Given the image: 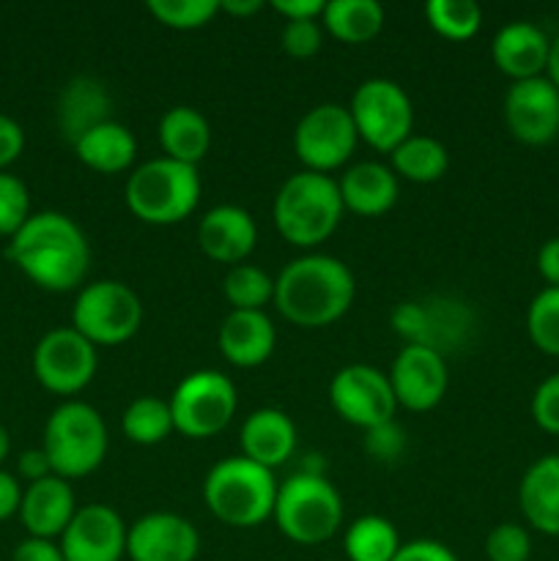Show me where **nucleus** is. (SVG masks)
I'll return each mask as SVG.
<instances>
[{"label":"nucleus","mask_w":559,"mask_h":561,"mask_svg":"<svg viewBox=\"0 0 559 561\" xmlns=\"http://www.w3.org/2000/svg\"><path fill=\"white\" fill-rule=\"evenodd\" d=\"M9 261L33 285L53 294L80 288L91 266V247L71 217L60 211L31 214L9 241Z\"/></svg>","instance_id":"obj_1"},{"label":"nucleus","mask_w":559,"mask_h":561,"mask_svg":"<svg viewBox=\"0 0 559 561\" xmlns=\"http://www.w3.org/2000/svg\"><path fill=\"white\" fill-rule=\"evenodd\" d=\"M354 294V274L343 261L332 255H301L277 274L272 305L294 327L323 329L351 310Z\"/></svg>","instance_id":"obj_2"},{"label":"nucleus","mask_w":559,"mask_h":561,"mask_svg":"<svg viewBox=\"0 0 559 561\" xmlns=\"http://www.w3.org/2000/svg\"><path fill=\"white\" fill-rule=\"evenodd\" d=\"M277 488L274 471L236 455L208 469L203 480V504L230 529H255L272 518Z\"/></svg>","instance_id":"obj_3"},{"label":"nucleus","mask_w":559,"mask_h":561,"mask_svg":"<svg viewBox=\"0 0 559 561\" xmlns=\"http://www.w3.org/2000/svg\"><path fill=\"white\" fill-rule=\"evenodd\" d=\"M343 201H340L338 181L329 175L301 173L290 175L274 195L272 219L277 233L290 247L312 250L323 244L338 230L343 219Z\"/></svg>","instance_id":"obj_4"},{"label":"nucleus","mask_w":559,"mask_h":561,"mask_svg":"<svg viewBox=\"0 0 559 561\" xmlns=\"http://www.w3.org/2000/svg\"><path fill=\"white\" fill-rule=\"evenodd\" d=\"M272 520L280 535L296 546H323L343 526V499L327 474L296 471L280 482Z\"/></svg>","instance_id":"obj_5"},{"label":"nucleus","mask_w":559,"mask_h":561,"mask_svg":"<svg viewBox=\"0 0 559 561\" xmlns=\"http://www.w3.org/2000/svg\"><path fill=\"white\" fill-rule=\"evenodd\" d=\"M107 425L93 405L66 400L44 425V455L60 480H80L93 474L107 458Z\"/></svg>","instance_id":"obj_6"},{"label":"nucleus","mask_w":559,"mask_h":561,"mask_svg":"<svg viewBox=\"0 0 559 561\" xmlns=\"http://www.w3.org/2000/svg\"><path fill=\"white\" fill-rule=\"evenodd\" d=\"M197 168L159 157L140 164L126 181V208L146 225H179L201 203Z\"/></svg>","instance_id":"obj_7"},{"label":"nucleus","mask_w":559,"mask_h":561,"mask_svg":"<svg viewBox=\"0 0 559 561\" xmlns=\"http://www.w3.org/2000/svg\"><path fill=\"white\" fill-rule=\"evenodd\" d=\"M168 403L175 433L192 438V442H203V438L223 433L233 422L236 409H239V392L225 373L197 370L175 387Z\"/></svg>","instance_id":"obj_8"},{"label":"nucleus","mask_w":559,"mask_h":561,"mask_svg":"<svg viewBox=\"0 0 559 561\" xmlns=\"http://www.w3.org/2000/svg\"><path fill=\"white\" fill-rule=\"evenodd\" d=\"M356 135L373 151L392 153L406 137L414 135V104L398 82L387 77L365 80L349 104Z\"/></svg>","instance_id":"obj_9"},{"label":"nucleus","mask_w":559,"mask_h":561,"mask_svg":"<svg viewBox=\"0 0 559 561\" xmlns=\"http://www.w3.org/2000/svg\"><path fill=\"white\" fill-rule=\"evenodd\" d=\"M142 305L135 290L118 279H99L77 294L71 329L93 345H121L137 334Z\"/></svg>","instance_id":"obj_10"},{"label":"nucleus","mask_w":559,"mask_h":561,"mask_svg":"<svg viewBox=\"0 0 559 561\" xmlns=\"http://www.w3.org/2000/svg\"><path fill=\"white\" fill-rule=\"evenodd\" d=\"M360 135L349 107L334 102L316 104L299 118L294 129V153L310 173H332L354 153Z\"/></svg>","instance_id":"obj_11"},{"label":"nucleus","mask_w":559,"mask_h":561,"mask_svg":"<svg viewBox=\"0 0 559 561\" xmlns=\"http://www.w3.org/2000/svg\"><path fill=\"white\" fill-rule=\"evenodd\" d=\"M99 367L96 345L77 329H49L33 351V376L47 392L71 398L93 381Z\"/></svg>","instance_id":"obj_12"},{"label":"nucleus","mask_w":559,"mask_h":561,"mask_svg":"<svg viewBox=\"0 0 559 561\" xmlns=\"http://www.w3.org/2000/svg\"><path fill=\"white\" fill-rule=\"evenodd\" d=\"M329 403L340 420L362 431L392 422L398 411L389 376L373 365L340 367L329 383Z\"/></svg>","instance_id":"obj_13"},{"label":"nucleus","mask_w":559,"mask_h":561,"mask_svg":"<svg viewBox=\"0 0 559 561\" xmlns=\"http://www.w3.org/2000/svg\"><path fill=\"white\" fill-rule=\"evenodd\" d=\"M387 376L400 409L414 414L436 409L449 387L447 359L427 345H403Z\"/></svg>","instance_id":"obj_14"},{"label":"nucleus","mask_w":559,"mask_h":561,"mask_svg":"<svg viewBox=\"0 0 559 561\" xmlns=\"http://www.w3.org/2000/svg\"><path fill=\"white\" fill-rule=\"evenodd\" d=\"M504 124L524 146H546L559 135V88L543 77L513 82L504 96Z\"/></svg>","instance_id":"obj_15"},{"label":"nucleus","mask_w":559,"mask_h":561,"mask_svg":"<svg viewBox=\"0 0 559 561\" xmlns=\"http://www.w3.org/2000/svg\"><path fill=\"white\" fill-rule=\"evenodd\" d=\"M126 531L118 513L107 504H85L60 535L66 561H121L126 557Z\"/></svg>","instance_id":"obj_16"},{"label":"nucleus","mask_w":559,"mask_h":561,"mask_svg":"<svg viewBox=\"0 0 559 561\" xmlns=\"http://www.w3.org/2000/svg\"><path fill=\"white\" fill-rule=\"evenodd\" d=\"M201 553V535L175 513H148L126 531L129 561H195Z\"/></svg>","instance_id":"obj_17"},{"label":"nucleus","mask_w":559,"mask_h":561,"mask_svg":"<svg viewBox=\"0 0 559 561\" xmlns=\"http://www.w3.org/2000/svg\"><path fill=\"white\" fill-rule=\"evenodd\" d=\"M197 244L214 263H228L230 268L239 266L258 244L255 219L239 206L212 208L197 225Z\"/></svg>","instance_id":"obj_18"},{"label":"nucleus","mask_w":559,"mask_h":561,"mask_svg":"<svg viewBox=\"0 0 559 561\" xmlns=\"http://www.w3.org/2000/svg\"><path fill=\"white\" fill-rule=\"evenodd\" d=\"M493 66L513 82L543 77L551 58V38L532 22H510L491 42Z\"/></svg>","instance_id":"obj_19"},{"label":"nucleus","mask_w":559,"mask_h":561,"mask_svg":"<svg viewBox=\"0 0 559 561\" xmlns=\"http://www.w3.org/2000/svg\"><path fill=\"white\" fill-rule=\"evenodd\" d=\"M75 515L77 502L69 480L49 474L44 480L31 482L27 491L22 493L20 520L31 537L55 540V537L64 535Z\"/></svg>","instance_id":"obj_20"},{"label":"nucleus","mask_w":559,"mask_h":561,"mask_svg":"<svg viewBox=\"0 0 559 561\" xmlns=\"http://www.w3.org/2000/svg\"><path fill=\"white\" fill-rule=\"evenodd\" d=\"M217 343L233 367H258L274 354L277 329L263 310H230L219 327Z\"/></svg>","instance_id":"obj_21"},{"label":"nucleus","mask_w":559,"mask_h":561,"mask_svg":"<svg viewBox=\"0 0 559 561\" xmlns=\"http://www.w3.org/2000/svg\"><path fill=\"white\" fill-rule=\"evenodd\" d=\"M239 442L241 458L274 471L296 453V425L285 411L258 409L241 425Z\"/></svg>","instance_id":"obj_22"},{"label":"nucleus","mask_w":559,"mask_h":561,"mask_svg":"<svg viewBox=\"0 0 559 561\" xmlns=\"http://www.w3.org/2000/svg\"><path fill=\"white\" fill-rule=\"evenodd\" d=\"M345 211L356 217H381L398 203V175L381 162H360L338 181Z\"/></svg>","instance_id":"obj_23"},{"label":"nucleus","mask_w":559,"mask_h":561,"mask_svg":"<svg viewBox=\"0 0 559 561\" xmlns=\"http://www.w3.org/2000/svg\"><path fill=\"white\" fill-rule=\"evenodd\" d=\"M518 504L532 529L559 537V453L543 455L524 471Z\"/></svg>","instance_id":"obj_24"},{"label":"nucleus","mask_w":559,"mask_h":561,"mask_svg":"<svg viewBox=\"0 0 559 561\" xmlns=\"http://www.w3.org/2000/svg\"><path fill=\"white\" fill-rule=\"evenodd\" d=\"M110 110H113V99L102 82L93 80V77H75L60 91L58 126L66 140L75 146L93 126L110 121Z\"/></svg>","instance_id":"obj_25"},{"label":"nucleus","mask_w":559,"mask_h":561,"mask_svg":"<svg viewBox=\"0 0 559 561\" xmlns=\"http://www.w3.org/2000/svg\"><path fill=\"white\" fill-rule=\"evenodd\" d=\"M75 153L85 168L104 175H118L132 168L137 157V140L124 124L118 121H104L93 126L88 135L75 142Z\"/></svg>","instance_id":"obj_26"},{"label":"nucleus","mask_w":559,"mask_h":561,"mask_svg":"<svg viewBox=\"0 0 559 561\" xmlns=\"http://www.w3.org/2000/svg\"><path fill=\"white\" fill-rule=\"evenodd\" d=\"M159 146L168 159L197 168L212 148V126L206 115L186 104L170 107L159 121Z\"/></svg>","instance_id":"obj_27"},{"label":"nucleus","mask_w":559,"mask_h":561,"mask_svg":"<svg viewBox=\"0 0 559 561\" xmlns=\"http://www.w3.org/2000/svg\"><path fill=\"white\" fill-rule=\"evenodd\" d=\"M323 31L343 44H367L381 33L384 9L376 0H329L323 5Z\"/></svg>","instance_id":"obj_28"},{"label":"nucleus","mask_w":559,"mask_h":561,"mask_svg":"<svg viewBox=\"0 0 559 561\" xmlns=\"http://www.w3.org/2000/svg\"><path fill=\"white\" fill-rule=\"evenodd\" d=\"M392 173L411 184H433L442 179L449 168L447 148L427 135H411L389 153Z\"/></svg>","instance_id":"obj_29"},{"label":"nucleus","mask_w":559,"mask_h":561,"mask_svg":"<svg viewBox=\"0 0 559 561\" xmlns=\"http://www.w3.org/2000/svg\"><path fill=\"white\" fill-rule=\"evenodd\" d=\"M400 537L392 520L381 515H362L345 529L343 551L349 561H392L400 551Z\"/></svg>","instance_id":"obj_30"},{"label":"nucleus","mask_w":559,"mask_h":561,"mask_svg":"<svg viewBox=\"0 0 559 561\" xmlns=\"http://www.w3.org/2000/svg\"><path fill=\"white\" fill-rule=\"evenodd\" d=\"M121 431L132 444L140 447H157L162 444L170 433H175L173 414H170V403L162 398H137L126 405L124 416H121Z\"/></svg>","instance_id":"obj_31"},{"label":"nucleus","mask_w":559,"mask_h":561,"mask_svg":"<svg viewBox=\"0 0 559 561\" xmlns=\"http://www.w3.org/2000/svg\"><path fill=\"white\" fill-rule=\"evenodd\" d=\"M425 20L449 42H469L482 25V9L471 0H427Z\"/></svg>","instance_id":"obj_32"},{"label":"nucleus","mask_w":559,"mask_h":561,"mask_svg":"<svg viewBox=\"0 0 559 561\" xmlns=\"http://www.w3.org/2000/svg\"><path fill=\"white\" fill-rule=\"evenodd\" d=\"M225 299L233 310H263L274 301V279L263 268L239 263L225 274Z\"/></svg>","instance_id":"obj_33"},{"label":"nucleus","mask_w":559,"mask_h":561,"mask_svg":"<svg viewBox=\"0 0 559 561\" xmlns=\"http://www.w3.org/2000/svg\"><path fill=\"white\" fill-rule=\"evenodd\" d=\"M532 345L546 356H559V288H543L526 310Z\"/></svg>","instance_id":"obj_34"},{"label":"nucleus","mask_w":559,"mask_h":561,"mask_svg":"<svg viewBox=\"0 0 559 561\" xmlns=\"http://www.w3.org/2000/svg\"><path fill=\"white\" fill-rule=\"evenodd\" d=\"M148 14L173 31H197L219 14L217 0H148Z\"/></svg>","instance_id":"obj_35"},{"label":"nucleus","mask_w":559,"mask_h":561,"mask_svg":"<svg viewBox=\"0 0 559 561\" xmlns=\"http://www.w3.org/2000/svg\"><path fill=\"white\" fill-rule=\"evenodd\" d=\"M31 219V192L16 175L0 173V236L14 239Z\"/></svg>","instance_id":"obj_36"},{"label":"nucleus","mask_w":559,"mask_h":561,"mask_svg":"<svg viewBox=\"0 0 559 561\" xmlns=\"http://www.w3.org/2000/svg\"><path fill=\"white\" fill-rule=\"evenodd\" d=\"M488 561H529L532 537L518 524H499L486 537Z\"/></svg>","instance_id":"obj_37"},{"label":"nucleus","mask_w":559,"mask_h":561,"mask_svg":"<svg viewBox=\"0 0 559 561\" xmlns=\"http://www.w3.org/2000/svg\"><path fill=\"white\" fill-rule=\"evenodd\" d=\"M280 44H283L290 58H312L323 47L321 20L285 22L283 33H280Z\"/></svg>","instance_id":"obj_38"},{"label":"nucleus","mask_w":559,"mask_h":561,"mask_svg":"<svg viewBox=\"0 0 559 561\" xmlns=\"http://www.w3.org/2000/svg\"><path fill=\"white\" fill-rule=\"evenodd\" d=\"M406 433L398 422H384V425L365 431V453L378 463H392L403 455Z\"/></svg>","instance_id":"obj_39"},{"label":"nucleus","mask_w":559,"mask_h":561,"mask_svg":"<svg viewBox=\"0 0 559 561\" xmlns=\"http://www.w3.org/2000/svg\"><path fill=\"white\" fill-rule=\"evenodd\" d=\"M532 420L543 433L559 436V373L540 381L532 394Z\"/></svg>","instance_id":"obj_40"},{"label":"nucleus","mask_w":559,"mask_h":561,"mask_svg":"<svg viewBox=\"0 0 559 561\" xmlns=\"http://www.w3.org/2000/svg\"><path fill=\"white\" fill-rule=\"evenodd\" d=\"M389 323L406 340V345H425L427 337V307L425 301H400L389 316Z\"/></svg>","instance_id":"obj_41"},{"label":"nucleus","mask_w":559,"mask_h":561,"mask_svg":"<svg viewBox=\"0 0 559 561\" xmlns=\"http://www.w3.org/2000/svg\"><path fill=\"white\" fill-rule=\"evenodd\" d=\"M392 561H458V557L438 540H411L400 546Z\"/></svg>","instance_id":"obj_42"},{"label":"nucleus","mask_w":559,"mask_h":561,"mask_svg":"<svg viewBox=\"0 0 559 561\" xmlns=\"http://www.w3.org/2000/svg\"><path fill=\"white\" fill-rule=\"evenodd\" d=\"M25 151V131L9 115H0V173Z\"/></svg>","instance_id":"obj_43"},{"label":"nucleus","mask_w":559,"mask_h":561,"mask_svg":"<svg viewBox=\"0 0 559 561\" xmlns=\"http://www.w3.org/2000/svg\"><path fill=\"white\" fill-rule=\"evenodd\" d=\"M11 561H66L60 546L55 540H42V537H27L14 548Z\"/></svg>","instance_id":"obj_44"},{"label":"nucleus","mask_w":559,"mask_h":561,"mask_svg":"<svg viewBox=\"0 0 559 561\" xmlns=\"http://www.w3.org/2000/svg\"><path fill=\"white\" fill-rule=\"evenodd\" d=\"M274 11L283 16L285 22H299V20H321L323 14V0H272Z\"/></svg>","instance_id":"obj_45"},{"label":"nucleus","mask_w":559,"mask_h":561,"mask_svg":"<svg viewBox=\"0 0 559 561\" xmlns=\"http://www.w3.org/2000/svg\"><path fill=\"white\" fill-rule=\"evenodd\" d=\"M537 272L546 279L548 288H559V236L548 239L537 250Z\"/></svg>","instance_id":"obj_46"},{"label":"nucleus","mask_w":559,"mask_h":561,"mask_svg":"<svg viewBox=\"0 0 559 561\" xmlns=\"http://www.w3.org/2000/svg\"><path fill=\"white\" fill-rule=\"evenodd\" d=\"M22 493L25 491L20 488L16 477L0 469V520H9L11 515L20 513Z\"/></svg>","instance_id":"obj_47"},{"label":"nucleus","mask_w":559,"mask_h":561,"mask_svg":"<svg viewBox=\"0 0 559 561\" xmlns=\"http://www.w3.org/2000/svg\"><path fill=\"white\" fill-rule=\"evenodd\" d=\"M16 466H20V477H22V480H27V485L53 474V469H49V460H47V455H44V449H27V453L20 455V463H16Z\"/></svg>","instance_id":"obj_48"},{"label":"nucleus","mask_w":559,"mask_h":561,"mask_svg":"<svg viewBox=\"0 0 559 561\" xmlns=\"http://www.w3.org/2000/svg\"><path fill=\"white\" fill-rule=\"evenodd\" d=\"M263 9L261 0H223L219 3V11L230 16H252Z\"/></svg>","instance_id":"obj_49"},{"label":"nucleus","mask_w":559,"mask_h":561,"mask_svg":"<svg viewBox=\"0 0 559 561\" xmlns=\"http://www.w3.org/2000/svg\"><path fill=\"white\" fill-rule=\"evenodd\" d=\"M546 77L559 88V36L551 42V58H548Z\"/></svg>","instance_id":"obj_50"},{"label":"nucleus","mask_w":559,"mask_h":561,"mask_svg":"<svg viewBox=\"0 0 559 561\" xmlns=\"http://www.w3.org/2000/svg\"><path fill=\"white\" fill-rule=\"evenodd\" d=\"M11 453V438H9V431H5L3 425H0V463H3L5 458H9Z\"/></svg>","instance_id":"obj_51"}]
</instances>
